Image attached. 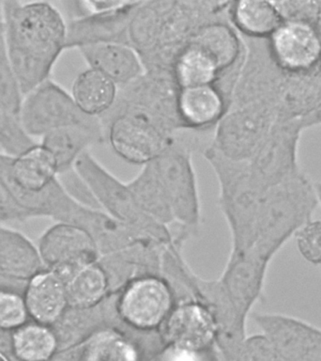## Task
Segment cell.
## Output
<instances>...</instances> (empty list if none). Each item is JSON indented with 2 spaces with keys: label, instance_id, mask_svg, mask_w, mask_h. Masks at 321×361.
Returning <instances> with one entry per match:
<instances>
[{
  "label": "cell",
  "instance_id": "1",
  "mask_svg": "<svg viewBox=\"0 0 321 361\" xmlns=\"http://www.w3.org/2000/svg\"><path fill=\"white\" fill-rule=\"evenodd\" d=\"M6 44L23 96L51 79L67 49V21L50 2L2 1Z\"/></svg>",
  "mask_w": 321,
  "mask_h": 361
},
{
  "label": "cell",
  "instance_id": "2",
  "mask_svg": "<svg viewBox=\"0 0 321 361\" xmlns=\"http://www.w3.org/2000/svg\"><path fill=\"white\" fill-rule=\"evenodd\" d=\"M218 180V204L229 228L230 252L255 244L256 222L265 190L253 178L247 162L222 157L210 145L201 152Z\"/></svg>",
  "mask_w": 321,
  "mask_h": 361
},
{
  "label": "cell",
  "instance_id": "3",
  "mask_svg": "<svg viewBox=\"0 0 321 361\" xmlns=\"http://www.w3.org/2000/svg\"><path fill=\"white\" fill-rule=\"evenodd\" d=\"M318 200L306 175L268 189L262 199L253 247L272 261L275 254L310 220Z\"/></svg>",
  "mask_w": 321,
  "mask_h": 361
},
{
  "label": "cell",
  "instance_id": "4",
  "mask_svg": "<svg viewBox=\"0 0 321 361\" xmlns=\"http://www.w3.org/2000/svg\"><path fill=\"white\" fill-rule=\"evenodd\" d=\"M210 134L182 130L174 142L151 163L168 195L175 224L191 233L199 231L202 220L193 152L207 148L211 138L205 140V135Z\"/></svg>",
  "mask_w": 321,
  "mask_h": 361
},
{
  "label": "cell",
  "instance_id": "5",
  "mask_svg": "<svg viewBox=\"0 0 321 361\" xmlns=\"http://www.w3.org/2000/svg\"><path fill=\"white\" fill-rule=\"evenodd\" d=\"M100 120L113 151L132 165L153 162L180 132L145 110L118 102Z\"/></svg>",
  "mask_w": 321,
  "mask_h": 361
},
{
  "label": "cell",
  "instance_id": "6",
  "mask_svg": "<svg viewBox=\"0 0 321 361\" xmlns=\"http://www.w3.org/2000/svg\"><path fill=\"white\" fill-rule=\"evenodd\" d=\"M286 109L270 90L252 103L230 107L214 129L211 148L237 162H249Z\"/></svg>",
  "mask_w": 321,
  "mask_h": 361
},
{
  "label": "cell",
  "instance_id": "7",
  "mask_svg": "<svg viewBox=\"0 0 321 361\" xmlns=\"http://www.w3.org/2000/svg\"><path fill=\"white\" fill-rule=\"evenodd\" d=\"M75 171L92 193L99 207L113 219L134 228L160 245H169L174 235L169 228L143 213L128 183L99 162L92 152H84L75 164Z\"/></svg>",
  "mask_w": 321,
  "mask_h": 361
},
{
  "label": "cell",
  "instance_id": "8",
  "mask_svg": "<svg viewBox=\"0 0 321 361\" xmlns=\"http://www.w3.org/2000/svg\"><path fill=\"white\" fill-rule=\"evenodd\" d=\"M19 118L33 140L64 128L87 129L106 137L100 118L82 112L70 92L52 79H48L23 97Z\"/></svg>",
  "mask_w": 321,
  "mask_h": 361
},
{
  "label": "cell",
  "instance_id": "9",
  "mask_svg": "<svg viewBox=\"0 0 321 361\" xmlns=\"http://www.w3.org/2000/svg\"><path fill=\"white\" fill-rule=\"evenodd\" d=\"M170 283L158 274L135 276L115 295L118 322L139 331L162 327L176 305Z\"/></svg>",
  "mask_w": 321,
  "mask_h": 361
},
{
  "label": "cell",
  "instance_id": "10",
  "mask_svg": "<svg viewBox=\"0 0 321 361\" xmlns=\"http://www.w3.org/2000/svg\"><path fill=\"white\" fill-rule=\"evenodd\" d=\"M273 61L287 72H312L320 67L321 18L284 20L267 39Z\"/></svg>",
  "mask_w": 321,
  "mask_h": 361
},
{
  "label": "cell",
  "instance_id": "11",
  "mask_svg": "<svg viewBox=\"0 0 321 361\" xmlns=\"http://www.w3.org/2000/svg\"><path fill=\"white\" fill-rule=\"evenodd\" d=\"M38 250L45 269L53 271L63 281L75 270L100 261L94 241L81 228L56 222L39 239Z\"/></svg>",
  "mask_w": 321,
  "mask_h": 361
},
{
  "label": "cell",
  "instance_id": "12",
  "mask_svg": "<svg viewBox=\"0 0 321 361\" xmlns=\"http://www.w3.org/2000/svg\"><path fill=\"white\" fill-rule=\"evenodd\" d=\"M253 321L283 361L321 358V329L294 316L253 312Z\"/></svg>",
  "mask_w": 321,
  "mask_h": 361
},
{
  "label": "cell",
  "instance_id": "13",
  "mask_svg": "<svg viewBox=\"0 0 321 361\" xmlns=\"http://www.w3.org/2000/svg\"><path fill=\"white\" fill-rule=\"evenodd\" d=\"M270 262L253 247L241 252H230L228 255L219 279L239 315L245 320H248L253 307L264 300L267 271Z\"/></svg>",
  "mask_w": 321,
  "mask_h": 361
},
{
  "label": "cell",
  "instance_id": "14",
  "mask_svg": "<svg viewBox=\"0 0 321 361\" xmlns=\"http://www.w3.org/2000/svg\"><path fill=\"white\" fill-rule=\"evenodd\" d=\"M160 330L172 349L194 354L208 348L218 334L213 313L194 299L177 302Z\"/></svg>",
  "mask_w": 321,
  "mask_h": 361
},
{
  "label": "cell",
  "instance_id": "15",
  "mask_svg": "<svg viewBox=\"0 0 321 361\" xmlns=\"http://www.w3.org/2000/svg\"><path fill=\"white\" fill-rule=\"evenodd\" d=\"M180 87L168 71H146L128 86L118 89V103L145 110L182 131L177 115Z\"/></svg>",
  "mask_w": 321,
  "mask_h": 361
},
{
  "label": "cell",
  "instance_id": "16",
  "mask_svg": "<svg viewBox=\"0 0 321 361\" xmlns=\"http://www.w3.org/2000/svg\"><path fill=\"white\" fill-rule=\"evenodd\" d=\"M141 1H123L113 10L67 21V49L117 42L129 45V27Z\"/></svg>",
  "mask_w": 321,
  "mask_h": 361
},
{
  "label": "cell",
  "instance_id": "17",
  "mask_svg": "<svg viewBox=\"0 0 321 361\" xmlns=\"http://www.w3.org/2000/svg\"><path fill=\"white\" fill-rule=\"evenodd\" d=\"M44 269L38 247L20 231L0 225V289L24 293L28 281Z\"/></svg>",
  "mask_w": 321,
  "mask_h": 361
},
{
  "label": "cell",
  "instance_id": "18",
  "mask_svg": "<svg viewBox=\"0 0 321 361\" xmlns=\"http://www.w3.org/2000/svg\"><path fill=\"white\" fill-rule=\"evenodd\" d=\"M227 109V98L215 85L180 89L177 115L183 130L213 132Z\"/></svg>",
  "mask_w": 321,
  "mask_h": 361
},
{
  "label": "cell",
  "instance_id": "19",
  "mask_svg": "<svg viewBox=\"0 0 321 361\" xmlns=\"http://www.w3.org/2000/svg\"><path fill=\"white\" fill-rule=\"evenodd\" d=\"M78 50L89 68L103 73L118 89L128 86L146 72L139 54L128 44L103 42Z\"/></svg>",
  "mask_w": 321,
  "mask_h": 361
},
{
  "label": "cell",
  "instance_id": "20",
  "mask_svg": "<svg viewBox=\"0 0 321 361\" xmlns=\"http://www.w3.org/2000/svg\"><path fill=\"white\" fill-rule=\"evenodd\" d=\"M30 320L53 326L66 312V288L53 271L44 269L28 281L24 290Z\"/></svg>",
  "mask_w": 321,
  "mask_h": 361
},
{
  "label": "cell",
  "instance_id": "21",
  "mask_svg": "<svg viewBox=\"0 0 321 361\" xmlns=\"http://www.w3.org/2000/svg\"><path fill=\"white\" fill-rule=\"evenodd\" d=\"M70 95L82 112L101 118L115 106L118 87L103 73L89 68L76 76Z\"/></svg>",
  "mask_w": 321,
  "mask_h": 361
},
{
  "label": "cell",
  "instance_id": "22",
  "mask_svg": "<svg viewBox=\"0 0 321 361\" xmlns=\"http://www.w3.org/2000/svg\"><path fill=\"white\" fill-rule=\"evenodd\" d=\"M228 17L244 38L268 39L284 21L275 1H233Z\"/></svg>",
  "mask_w": 321,
  "mask_h": 361
},
{
  "label": "cell",
  "instance_id": "23",
  "mask_svg": "<svg viewBox=\"0 0 321 361\" xmlns=\"http://www.w3.org/2000/svg\"><path fill=\"white\" fill-rule=\"evenodd\" d=\"M170 72L180 89L218 84L221 71L210 54L189 41L175 56Z\"/></svg>",
  "mask_w": 321,
  "mask_h": 361
},
{
  "label": "cell",
  "instance_id": "24",
  "mask_svg": "<svg viewBox=\"0 0 321 361\" xmlns=\"http://www.w3.org/2000/svg\"><path fill=\"white\" fill-rule=\"evenodd\" d=\"M104 141L103 135L84 128L56 130L41 138L42 145L55 161L58 176L72 171L81 154L89 151L90 147Z\"/></svg>",
  "mask_w": 321,
  "mask_h": 361
},
{
  "label": "cell",
  "instance_id": "25",
  "mask_svg": "<svg viewBox=\"0 0 321 361\" xmlns=\"http://www.w3.org/2000/svg\"><path fill=\"white\" fill-rule=\"evenodd\" d=\"M63 282L69 307L75 309L97 307L112 295L108 275L100 261L79 268Z\"/></svg>",
  "mask_w": 321,
  "mask_h": 361
},
{
  "label": "cell",
  "instance_id": "26",
  "mask_svg": "<svg viewBox=\"0 0 321 361\" xmlns=\"http://www.w3.org/2000/svg\"><path fill=\"white\" fill-rule=\"evenodd\" d=\"M6 334L8 349L15 361H51L59 348L53 327L32 320Z\"/></svg>",
  "mask_w": 321,
  "mask_h": 361
},
{
  "label": "cell",
  "instance_id": "27",
  "mask_svg": "<svg viewBox=\"0 0 321 361\" xmlns=\"http://www.w3.org/2000/svg\"><path fill=\"white\" fill-rule=\"evenodd\" d=\"M127 183L143 213L165 227L175 224L168 195L151 163Z\"/></svg>",
  "mask_w": 321,
  "mask_h": 361
},
{
  "label": "cell",
  "instance_id": "28",
  "mask_svg": "<svg viewBox=\"0 0 321 361\" xmlns=\"http://www.w3.org/2000/svg\"><path fill=\"white\" fill-rule=\"evenodd\" d=\"M81 361H137V354L120 331L106 327L93 333Z\"/></svg>",
  "mask_w": 321,
  "mask_h": 361
},
{
  "label": "cell",
  "instance_id": "29",
  "mask_svg": "<svg viewBox=\"0 0 321 361\" xmlns=\"http://www.w3.org/2000/svg\"><path fill=\"white\" fill-rule=\"evenodd\" d=\"M21 90L17 83L6 44L2 1H0V104L19 116L23 101Z\"/></svg>",
  "mask_w": 321,
  "mask_h": 361
},
{
  "label": "cell",
  "instance_id": "30",
  "mask_svg": "<svg viewBox=\"0 0 321 361\" xmlns=\"http://www.w3.org/2000/svg\"><path fill=\"white\" fill-rule=\"evenodd\" d=\"M36 144L25 132L19 116L0 104V149L3 154L16 157Z\"/></svg>",
  "mask_w": 321,
  "mask_h": 361
},
{
  "label": "cell",
  "instance_id": "31",
  "mask_svg": "<svg viewBox=\"0 0 321 361\" xmlns=\"http://www.w3.org/2000/svg\"><path fill=\"white\" fill-rule=\"evenodd\" d=\"M30 320L24 293L0 289V332H13Z\"/></svg>",
  "mask_w": 321,
  "mask_h": 361
},
{
  "label": "cell",
  "instance_id": "32",
  "mask_svg": "<svg viewBox=\"0 0 321 361\" xmlns=\"http://www.w3.org/2000/svg\"><path fill=\"white\" fill-rule=\"evenodd\" d=\"M301 256L309 264L321 265V220H310L295 233Z\"/></svg>",
  "mask_w": 321,
  "mask_h": 361
},
{
  "label": "cell",
  "instance_id": "33",
  "mask_svg": "<svg viewBox=\"0 0 321 361\" xmlns=\"http://www.w3.org/2000/svg\"><path fill=\"white\" fill-rule=\"evenodd\" d=\"M242 361H283L263 334L245 338L241 344Z\"/></svg>",
  "mask_w": 321,
  "mask_h": 361
},
{
  "label": "cell",
  "instance_id": "34",
  "mask_svg": "<svg viewBox=\"0 0 321 361\" xmlns=\"http://www.w3.org/2000/svg\"><path fill=\"white\" fill-rule=\"evenodd\" d=\"M283 20L315 21L321 18V1H275Z\"/></svg>",
  "mask_w": 321,
  "mask_h": 361
},
{
  "label": "cell",
  "instance_id": "35",
  "mask_svg": "<svg viewBox=\"0 0 321 361\" xmlns=\"http://www.w3.org/2000/svg\"><path fill=\"white\" fill-rule=\"evenodd\" d=\"M25 220H30V217L17 204L4 183L0 180V221L23 222Z\"/></svg>",
  "mask_w": 321,
  "mask_h": 361
},
{
  "label": "cell",
  "instance_id": "36",
  "mask_svg": "<svg viewBox=\"0 0 321 361\" xmlns=\"http://www.w3.org/2000/svg\"><path fill=\"white\" fill-rule=\"evenodd\" d=\"M315 194H317L318 203H320V204H321V183H315Z\"/></svg>",
  "mask_w": 321,
  "mask_h": 361
},
{
  "label": "cell",
  "instance_id": "37",
  "mask_svg": "<svg viewBox=\"0 0 321 361\" xmlns=\"http://www.w3.org/2000/svg\"><path fill=\"white\" fill-rule=\"evenodd\" d=\"M301 361H321V358H320V360H301Z\"/></svg>",
  "mask_w": 321,
  "mask_h": 361
},
{
  "label": "cell",
  "instance_id": "38",
  "mask_svg": "<svg viewBox=\"0 0 321 361\" xmlns=\"http://www.w3.org/2000/svg\"><path fill=\"white\" fill-rule=\"evenodd\" d=\"M0 361H6V360H3L2 357H0Z\"/></svg>",
  "mask_w": 321,
  "mask_h": 361
},
{
  "label": "cell",
  "instance_id": "39",
  "mask_svg": "<svg viewBox=\"0 0 321 361\" xmlns=\"http://www.w3.org/2000/svg\"><path fill=\"white\" fill-rule=\"evenodd\" d=\"M320 67H321V59H320Z\"/></svg>",
  "mask_w": 321,
  "mask_h": 361
}]
</instances>
